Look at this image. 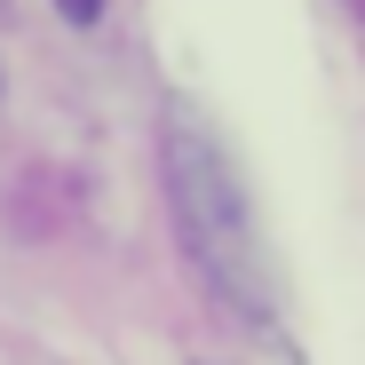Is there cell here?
<instances>
[{"label": "cell", "instance_id": "1", "mask_svg": "<svg viewBox=\"0 0 365 365\" xmlns=\"http://www.w3.org/2000/svg\"><path fill=\"white\" fill-rule=\"evenodd\" d=\"M167 199H175V230L191 247L199 278L230 310H262L270 270H262V238H255V215H247V182L222 159V143L182 111L167 119Z\"/></svg>", "mask_w": 365, "mask_h": 365}, {"label": "cell", "instance_id": "2", "mask_svg": "<svg viewBox=\"0 0 365 365\" xmlns=\"http://www.w3.org/2000/svg\"><path fill=\"white\" fill-rule=\"evenodd\" d=\"M56 9H64L72 24H96V16H103V0H56Z\"/></svg>", "mask_w": 365, "mask_h": 365}, {"label": "cell", "instance_id": "3", "mask_svg": "<svg viewBox=\"0 0 365 365\" xmlns=\"http://www.w3.org/2000/svg\"><path fill=\"white\" fill-rule=\"evenodd\" d=\"M357 16H365V0H357Z\"/></svg>", "mask_w": 365, "mask_h": 365}]
</instances>
